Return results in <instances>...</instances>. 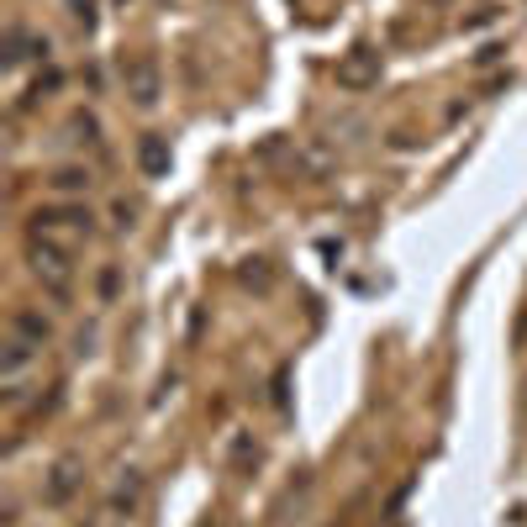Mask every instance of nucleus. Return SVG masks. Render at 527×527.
I'll return each mask as SVG.
<instances>
[{
    "mask_svg": "<svg viewBox=\"0 0 527 527\" xmlns=\"http://www.w3.org/2000/svg\"><path fill=\"white\" fill-rule=\"evenodd\" d=\"M90 206H42V212H32V238H48V243H59V249L74 253L80 238H90Z\"/></svg>",
    "mask_w": 527,
    "mask_h": 527,
    "instance_id": "nucleus-1",
    "label": "nucleus"
},
{
    "mask_svg": "<svg viewBox=\"0 0 527 527\" xmlns=\"http://www.w3.org/2000/svg\"><path fill=\"white\" fill-rule=\"evenodd\" d=\"M27 259H32V275L48 285V296L63 301V296H69V275H74V253L59 249V243H48V238H32Z\"/></svg>",
    "mask_w": 527,
    "mask_h": 527,
    "instance_id": "nucleus-2",
    "label": "nucleus"
},
{
    "mask_svg": "<svg viewBox=\"0 0 527 527\" xmlns=\"http://www.w3.org/2000/svg\"><path fill=\"white\" fill-rule=\"evenodd\" d=\"M380 69H385V63H380V53H374L370 42H359V48H348V53H343L338 59V85L343 90H374V85H380Z\"/></svg>",
    "mask_w": 527,
    "mask_h": 527,
    "instance_id": "nucleus-3",
    "label": "nucleus"
},
{
    "mask_svg": "<svg viewBox=\"0 0 527 527\" xmlns=\"http://www.w3.org/2000/svg\"><path fill=\"white\" fill-rule=\"evenodd\" d=\"M122 85L127 95L148 111V106H158V95H164V80H158V63L148 59V53H137V59H127L122 63Z\"/></svg>",
    "mask_w": 527,
    "mask_h": 527,
    "instance_id": "nucleus-4",
    "label": "nucleus"
},
{
    "mask_svg": "<svg viewBox=\"0 0 527 527\" xmlns=\"http://www.w3.org/2000/svg\"><path fill=\"white\" fill-rule=\"evenodd\" d=\"M80 459H74V454H69V459H59V465H53V475H48V485H42V501H48V506H63V501L74 496V485H80Z\"/></svg>",
    "mask_w": 527,
    "mask_h": 527,
    "instance_id": "nucleus-5",
    "label": "nucleus"
},
{
    "mask_svg": "<svg viewBox=\"0 0 527 527\" xmlns=\"http://www.w3.org/2000/svg\"><path fill=\"white\" fill-rule=\"evenodd\" d=\"M11 333L42 348V343L53 338V322H48V316H37V311H16V316H11Z\"/></svg>",
    "mask_w": 527,
    "mask_h": 527,
    "instance_id": "nucleus-6",
    "label": "nucleus"
},
{
    "mask_svg": "<svg viewBox=\"0 0 527 527\" xmlns=\"http://www.w3.org/2000/svg\"><path fill=\"white\" fill-rule=\"evenodd\" d=\"M48 185L63 190V195H80V190L95 185V174L85 169V164H63V169H53V174H48Z\"/></svg>",
    "mask_w": 527,
    "mask_h": 527,
    "instance_id": "nucleus-7",
    "label": "nucleus"
},
{
    "mask_svg": "<svg viewBox=\"0 0 527 527\" xmlns=\"http://www.w3.org/2000/svg\"><path fill=\"white\" fill-rule=\"evenodd\" d=\"M137 164H143V174H148V180H158V174L169 169V143H164V137H143Z\"/></svg>",
    "mask_w": 527,
    "mask_h": 527,
    "instance_id": "nucleus-8",
    "label": "nucleus"
},
{
    "mask_svg": "<svg viewBox=\"0 0 527 527\" xmlns=\"http://www.w3.org/2000/svg\"><path fill=\"white\" fill-rule=\"evenodd\" d=\"M137 496H143V475H137V469H127V480L111 491V517L132 512V506H137Z\"/></svg>",
    "mask_w": 527,
    "mask_h": 527,
    "instance_id": "nucleus-9",
    "label": "nucleus"
},
{
    "mask_svg": "<svg viewBox=\"0 0 527 527\" xmlns=\"http://www.w3.org/2000/svg\"><path fill=\"white\" fill-rule=\"evenodd\" d=\"M32 353H37V343H27V338H11L5 343V380L16 385V374L32 364Z\"/></svg>",
    "mask_w": 527,
    "mask_h": 527,
    "instance_id": "nucleus-10",
    "label": "nucleus"
},
{
    "mask_svg": "<svg viewBox=\"0 0 527 527\" xmlns=\"http://www.w3.org/2000/svg\"><path fill=\"white\" fill-rule=\"evenodd\" d=\"M249 459L259 465V443H253L249 433H238V438H232V465H249Z\"/></svg>",
    "mask_w": 527,
    "mask_h": 527,
    "instance_id": "nucleus-11",
    "label": "nucleus"
},
{
    "mask_svg": "<svg viewBox=\"0 0 527 527\" xmlns=\"http://www.w3.org/2000/svg\"><path fill=\"white\" fill-rule=\"evenodd\" d=\"M69 11H74L80 27H95V0H69Z\"/></svg>",
    "mask_w": 527,
    "mask_h": 527,
    "instance_id": "nucleus-12",
    "label": "nucleus"
},
{
    "mask_svg": "<svg viewBox=\"0 0 527 527\" xmlns=\"http://www.w3.org/2000/svg\"><path fill=\"white\" fill-rule=\"evenodd\" d=\"M243 285H253V290H269V269L253 259V269H243Z\"/></svg>",
    "mask_w": 527,
    "mask_h": 527,
    "instance_id": "nucleus-13",
    "label": "nucleus"
},
{
    "mask_svg": "<svg viewBox=\"0 0 527 527\" xmlns=\"http://www.w3.org/2000/svg\"><path fill=\"white\" fill-rule=\"evenodd\" d=\"M501 53H506V48H501V42H485V48H480V53H475V63H480V69H491V63L501 59Z\"/></svg>",
    "mask_w": 527,
    "mask_h": 527,
    "instance_id": "nucleus-14",
    "label": "nucleus"
},
{
    "mask_svg": "<svg viewBox=\"0 0 527 527\" xmlns=\"http://www.w3.org/2000/svg\"><path fill=\"white\" fill-rule=\"evenodd\" d=\"M201 527H221V522H201Z\"/></svg>",
    "mask_w": 527,
    "mask_h": 527,
    "instance_id": "nucleus-15",
    "label": "nucleus"
}]
</instances>
